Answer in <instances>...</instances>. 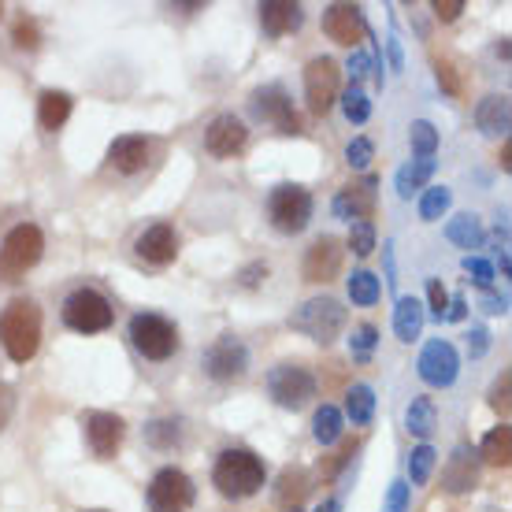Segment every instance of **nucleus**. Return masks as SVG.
Here are the masks:
<instances>
[{"instance_id": "1", "label": "nucleus", "mask_w": 512, "mask_h": 512, "mask_svg": "<svg viewBox=\"0 0 512 512\" xmlns=\"http://www.w3.org/2000/svg\"><path fill=\"white\" fill-rule=\"evenodd\" d=\"M264 483H268V468H264V461L256 457L253 449L245 446L223 449L216 457V464H212V487L227 501L253 498V494L264 490Z\"/></svg>"}, {"instance_id": "2", "label": "nucleus", "mask_w": 512, "mask_h": 512, "mask_svg": "<svg viewBox=\"0 0 512 512\" xmlns=\"http://www.w3.org/2000/svg\"><path fill=\"white\" fill-rule=\"evenodd\" d=\"M0 346L15 364L34 360L41 346V308L30 297H15L0 312Z\"/></svg>"}, {"instance_id": "3", "label": "nucleus", "mask_w": 512, "mask_h": 512, "mask_svg": "<svg viewBox=\"0 0 512 512\" xmlns=\"http://www.w3.org/2000/svg\"><path fill=\"white\" fill-rule=\"evenodd\" d=\"M127 338L134 353L141 360H153V364H164L179 353L182 338H179V327L160 316V312H134L127 323Z\"/></svg>"}, {"instance_id": "4", "label": "nucleus", "mask_w": 512, "mask_h": 512, "mask_svg": "<svg viewBox=\"0 0 512 512\" xmlns=\"http://www.w3.org/2000/svg\"><path fill=\"white\" fill-rule=\"evenodd\" d=\"M60 320H64L67 331L75 334H101L112 327L116 308H112L108 294L97 290V286H75L64 297V305H60Z\"/></svg>"}, {"instance_id": "5", "label": "nucleus", "mask_w": 512, "mask_h": 512, "mask_svg": "<svg viewBox=\"0 0 512 512\" xmlns=\"http://www.w3.org/2000/svg\"><path fill=\"white\" fill-rule=\"evenodd\" d=\"M290 331H301L308 334L312 342H320V346H331L338 334L346 331V308L338 297H308L305 305L294 308V316H290Z\"/></svg>"}, {"instance_id": "6", "label": "nucleus", "mask_w": 512, "mask_h": 512, "mask_svg": "<svg viewBox=\"0 0 512 512\" xmlns=\"http://www.w3.org/2000/svg\"><path fill=\"white\" fill-rule=\"evenodd\" d=\"M41 253H45V234L38 223H15L0 242V279L15 282L38 264Z\"/></svg>"}, {"instance_id": "7", "label": "nucleus", "mask_w": 512, "mask_h": 512, "mask_svg": "<svg viewBox=\"0 0 512 512\" xmlns=\"http://www.w3.org/2000/svg\"><path fill=\"white\" fill-rule=\"evenodd\" d=\"M312 193L305 186H294V182H282L275 186L268 197V219L279 234H301L312 223Z\"/></svg>"}, {"instance_id": "8", "label": "nucleus", "mask_w": 512, "mask_h": 512, "mask_svg": "<svg viewBox=\"0 0 512 512\" xmlns=\"http://www.w3.org/2000/svg\"><path fill=\"white\" fill-rule=\"evenodd\" d=\"M193 498H197V487L193 479L182 468L167 464L149 479V490H145V505L149 512H190Z\"/></svg>"}, {"instance_id": "9", "label": "nucleus", "mask_w": 512, "mask_h": 512, "mask_svg": "<svg viewBox=\"0 0 512 512\" xmlns=\"http://www.w3.org/2000/svg\"><path fill=\"white\" fill-rule=\"evenodd\" d=\"M264 386H268V397L279 405V409H305L308 401L316 397V375L308 372V368H301V364H275L268 372V379H264Z\"/></svg>"}, {"instance_id": "10", "label": "nucleus", "mask_w": 512, "mask_h": 512, "mask_svg": "<svg viewBox=\"0 0 512 512\" xmlns=\"http://www.w3.org/2000/svg\"><path fill=\"white\" fill-rule=\"evenodd\" d=\"M201 368H205V375L212 383H234V379H242V375L249 372V349H245L242 338L223 334V338H216V342L205 349Z\"/></svg>"}, {"instance_id": "11", "label": "nucleus", "mask_w": 512, "mask_h": 512, "mask_svg": "<svg viewBox=\"0 0 512 512\" xmlns=\"http://www.w3.org/2000/svg\"><path fill=\"white\" fill-rule=\"evenodd\" d=\"M305 101L312 116H327L338 101V64L331 56H316L305 67Z\"/></svg>"}, {"instance_id": "12", "label": "nucleus", "mask_w": 512, "mask_h": 512, "mask_svg": "<svg viewBox=\"0 0 512 512\" xmlns=\"http://www.w3.org/2000/svg\"><path fill=\"white\" fill-rule=\"evenodd\" d=\"M420 379L427 386H435V390H446V386L457 383V375H461V357H457V349L449 346L446 338H431L420 353Z\"/></svg>"}, {"instance_id": "13", "label": "nucleus", "mask_w": 512, "mask_h": 512, "mask_svg": "<svg viewBox=\"0 0 512 512\" xmlns=\"http://www.w3.org/2000/svg\"><path fill=\"white\" fill-rule=\"evenodd\" d=\"M249 104H253V116L271 123L279 134H301V119H297V112H294V101L286 97L282 86H264V90H256Z\"/></svg>"}, {"instance_id": "14", "label": "nucleus", "mask_w": 512, "mask_h": 512, "mask_svg": "<svg viewBox=\"0 0 512 512\" xmlns=\"http://www.w3.org/2000/svg\"><path fill=\"white\" fill-rule=\"evenodd\" d=\"M134 256L149 268H167L179 256V231L171 223H149L145 231L134 238Z\"/></svg>"}, {"instance_id": "15", "label": "nucleus", "mask_w": 512, "mask_h": 512, "mask_svg": "<svg viewBox=\"0 0 512 512\" xmlns=\"http://www.w3.org/2000/svg\"><path fill=\"white\" fill-rule=\"evenodd\" d=\"M82 427H86V442H90L97 461H112L123 446V435H127V423L119 420L116 412H86Z\"/></svg>"}, {"instance_id": "16", "label": "nucleus", "mask_w": 512, "mask_h": 512, "mask_svg": "<svg viewBox=\"0 0 512 512\" xmlns=\"http://www.w3.org/2000/svg\"><path fill=\"white\" fill-rule=\"evenodd\" d=\"M153 160V138H141V134H123L108 145V167L116 171V175H141L145 167Z\"/></svg>"}, {"instance_id": "17", "label": "nucleus", "mask_w": 512, "mask_h": 512, "mask_svg": "<svg viewBox=\"0 0 512 512\" xmlns=\"http://www.w3.org/2000/svg\"><path fill=\"white\" fill-rule=\"evenodd\" d=\"M342 242L334 238V234H323V238H316V242L308 245L305 253V264H301V271H305V282H331L338 271H342Z\"/></svg>"}, {"instance_id": "18", "label": "nucleus", "mask_w": 512, "mask_h": 512, "mask_svg": "<svg viewBox=\"0 0 512 512\" xmlns=\"http://www.w3.org/2000/svg\"><path fill=\"white\" fill-rule=\"evenodd\" d=\"M323 34L338 45H349V49H357L360 38L368 34V26H364V12H360L357 4H331L327 12H323Z\"/></svg>"}, {"instance_id": "19", "label": "nucleus", "mask_w": 512, "mask_h": 512, "mask_svg": "<svg viewBox=\"0 0 512 512\" xmlns=\"http://www.w3.org/2000/svg\"><path fill=\"white\" fill-rule=\"evenodd\" d=\"M245 141H249V130H245V123L234 116V112H223V116H216L205 130V149L212 156L242 153Z\"/></svg>"}, {"instance_id": "20", "label": "nucleus", "mask_w": 512, "mask_h": 512, "mask_svg": "<svg viewBox=\"0 0 512 512\" xmlns=\"http://www.w3.org/2000/svg\"><path fill=\"white\" fill-rule=\"evenodd\" d=\"M442 487L449 494H464V490H475L479 487V453L472 446H457L453 449V457H449L446 472H442Z\"/></svg>"}, {"instance_id": "21", "label": "nucleus", "mask_w": 512, "mask_h": 512, "mask_svg": "<svg viewBox=\"0 0 512 512\" xmlns=\"http://www.w3.org/2000/svg\"><path fill=\"white\" fill-rule=\"evenodd\" d=\"M301 23H305V12H301V4H294V0H268V4H260V26H264V34H271V38L297 34Z\"/></svg>"}, {"instance_id": "22", "label": "nucleus", "mask_w": 512, "mask_h": 512, "mask_svg": "<svg viewBox=\"0 0 512 512\" xmlns=\"http://www.w3.org/2000/svg\"><path fill=\"white\" fill-rule=\"evenodd\" d=\"M509 123H512V104L505 93H490L483 101L475 104V127L479 134H487V138H505L509 134Z\"/></svg>"}, {"instance_id": "23", "label": "nucleus", "mask_w": 512, "mask_h": 512, "mask_svg": "<svg viewBox=\"0 0 512 512\" xmlns=\"http://www.w3.org/2000/svg\"><path fill=\"white\" fill-rule=\"evenodd\" d=\"M372 201H375V179L368 175L364 179V186H349V190H342L338 197H334V212L342 219H368V212H372Z\"/></svg>"}, {"instance_id": "24", "label": "nucleus", "mask_w": 512, "mask_h": 512, "mask_svg": "<svg viewBox=\"0 0 512 512\" xmlns=\"http://www.w3.org/2000/svg\"><path fill=\"white\" fill-rule=\"evenodd\" d=\"M71 108H75V101H71V93L64 90H45L38 97V123L45 130H60L71 119Z\"/></svg>"}, {"instance_id": "25", "label": "nucleus", "mask_w": 512, "mask_h": 512, "mask_svg": "<svg viewBox=\"0 0 512 512\" xmlns=\"http://www.w3.org/2000/svg\"><path fill=\"white\" fill-rule=\"evenodd\" d=\"M435 175V156H416V160H409V164L397 171V197H405L409 201L412 193H420L423 186H427V179Z\"/></svg>"}, {"instance_id": "26", "label": "nucleus", "mask_w": 512, "mask_h": 512, "mask_svg": "<svg viewBox=\"0 0 512 512\" xmlns=\"http://www.w3.org/2000/svg\"><path fill=\"white\" fill-rule=\"evenodd\" d=\"M423 331V305L416 297H397L394 308V334L401 342H416Z\"/></svg>"}, {"instance_id": "27", "label": "nucleus", "mask_w": 512, "mask_h": 512, "mask_svg": "<svg viewBox=\"0 0 512 512\" xmlns=\"http://www.w3.org/2000/svg\"><path fill=\"white\" fill-rule=\"evenodd\" d=\"M446 238L457 245V249H479V245H483V238H487V231H483L479 216H472V212H461V216H453L446 223Z\"/></svg>"}, {"instance_id": "28", "label": "nucleus", "mask_w": 512, "mask_h": 512, "mask_svg": "<svg viewBox=\"0 0 512 512\" xmlns=\"http://www.w3.org/2000/svg\"><path fill=\"white\" fill-rule=\"evenodd\" d=\"M475 453H479L487 464H494V468H509V457H512V427L509 423H501V427L487 431V438L479 442Z\"/></svg>"}, {"instance_id": "29", "label": "nucleus", "mask_w": 512, "mask_h": 512, "mask_svg": "<svg viewBox=\"0 0 512 512\" xmlns=\"http://www.w3.org/2000/svg\"><path fill=\"white\" fill-rule=\"evenodd\" d=\"M405 427H409V435H416V438L435 435V427H438L435 401H431V397H412V405L405 409Z\"/></svg>"}, {"instance_id": "30", "label": "nucleus", "mask_w": 512, "mask_h": 512, "mask_svg": "<svg viewBox=\"0 0 512 512\" xmlns=\"http://www.w3.org/2000/svg\"><path fill=\"white\" fill-rule=\"evenodd\" d=\"M342 423H346V416L334 409V405H320L316 416H312V438L320 446H334L342 438Z\"/></svg>"}, {"instance_id": "31", "label": "nucleus", "mask_w": 512, "mask_h": 512, "mask_svg": "<svg viewBox=\"0 0 512 512\" xmlns=\"http://www.w3.org/2000/svg\"><path fill=\"white\" fill-rule=\"evenodd\" d=\"M346 416L357 427H364V423H372L375 416V390L368 383H357V386H349V394H346Z\"/></svg>"}, {"instance_id": "32", "label": "nucleus", "mask_w": 512, "mask_h": 512, "mask_svg": "<svg viewBox=\"0 0 512 512\" xmlns=\"http://www.w3.org/2000/svg\"><path fill=\"white\" fill-rule=\"evenodd\" d=\"M145 442L153 449H175L182 442V420L175 416H160V420L145 423Z\"/></svg>"}, {"instance_id": "33", "label": "nucleus", "mask_w": 512, "mask_h": 512, "mask_svg": "<svg viewBox=\"0 0 512 512\" xmlns=\"http://www.w3.org/2000/svg\"><path fill=\"white\" fill-rule=\"evenodd\" d=\"M346 290H349V301L353 305H360V308H372L375 301H379V279H375L372 271H353L346 279Z\"/></svg>"}, {"instance_id": "34", "label": "nucleus", "mask_w": 512, "mask_h": 512, "mask_svg": "<svg viewBox=\"0 0 512 512\" xmlns=\"http://www.w3.org/2000/svg\"><path fill=\"white\" fill-rule=\"evenodd\" d=\"M275 494H279L282 505L297 509V501H301L308 494V472H305V468H286V472H282V479H279V490H275Z\"/></svg>"}, {"instance_id": "35", "label": "nucleus", "mask_w": 512, "mask_h": 512, "mask_svg": "<svg viewBox=\"0 0 512 512\" xmlns=\"http://www.w3.org/2000/svg\"><path fill=\"white\" fill-rule=\"evenodd\" d=\"M342 112H346V119L353 123V127H364V123L372 119V101H368V93L360 90V86H349V90L342 93Z\"/></svg>"}, {"instance_id": "36", "label": "nucleus", "mask_w": 512, "mask_h": 512, "mask_svg": "<svg viewBox=\"0 0 512 512\" xmlns=\"http://www.w3.org/2000/svg\"><path fill=\"white\" fill-rule=\"evenodd\" d=\"M449 201H453V193L446 186H427L420 197V219H427V223L442 219L449 212Z\"/></svg>"}, {"instance_id": "37", "label": "nucleus", "mask_w": 512, "mask_h": 512, "mask_svg": "<svg viewBox=\"0 0 512 512\" xmlns=\"http://www.w3.org/2000/svg\"><path fill=\"white\" fill-rule=\"evenodd\" d=\"M435 464H438V453L431 446H427V442L412 449V457H409V479H412V487H423V483L431 479V472H435Z\"/></svg>"}, {"instance_id": "38", "label": "nucleus", "mask_w": 512, "mask_h": 512, "mask_svg": "<svg viewBox=\"0 0 512 512\" xmlns=\"http://www.w3.org/2000/svg\"><path fill=\"white\" fill-rule=\"evenodd\" d=\"M409 145H412V153L435 156L438 153V130H435V123H427V119H416V123L409 127Z\"/></svg>"}, {"instance_id": "39", "label": "nucleus", "mask_w": 512, "mask_h": 512, "mask_svg": "<svg viewBox=\"0 0 512 512\" xmlns=\"http://www.w3.org/2000/svg\"><path fill=\"white\" fill-rule=\"evenodd\" d=\"M375 342H379V331H375L372 323H357L353 334H349V353H353V360H360V364L372 360Z\"/></svg>"}, {"instance_id": "40", "label": "nucleus", "mask_w": 512, "mask_h": 512, "mask_svg": "<svg viewBox=\"0 0 512 512\" xmlns=\"http://www.w3.org/2000/svg\"><path fill=\"white\" fill-rule=\"evenodd\" d=\"M12 41H15V49H26V52H34L41 45V30H38V23L34 19H15V26H12Z\"/></svg>"}, {"instance_id": "41", "label": "nucleus", "mask_w": 512, "mask_h": 512, "mask_svg": "<svg viewBox=\"0 0 512 512\" xmlns=\"http://www.w3.org/2000/svg\"><path fill=\"white\" fill-rule=\"evenodd\" d=\"M372 156H375V145H372V138H353L346 145V164L353 167V171H364V167L372 164Z\"/></svg>"}, {"instance_id": "42", "label": "nucleus", "mask_w": 512, "mask_h": 512, "mask_svg": "<svg viewBox=\"0 0 512 512\" xmlns=\"http://www.w3.org/2000/svg\"><path fill=\"white\" fill-rule=\"evenodd\" d=\"M349 249L357 256H368L375 249V227L372 219H360V223H353V231H349Z\"/></svg>"}, {"instance_id": "43", "label": "nucleus", "mask_w": 512, "mask_h": 512, "mask_svg": "<svg viewBox=\"0 0 512 512\" xmlns=\"http://www.w3.org/2000/svg\"><path fill=\"white\" fill-rule=\"evenodd\" d=\"M464 271L472 275L475 286H483V290H490V282H494V264L490 260H483V256H464Z\"/></svg>"}, {"instance_id": "44", "label": "nucleus", "mask_w": 512, "mask_h": 512, "mask_svg": "<svg viewBox=\"0 0 512 512\" xmlns=\"http://www.w3.org/2000/svg\"><path fill=\"white\" fill-rule=\"evenodd\" d=\"M435 75H438V86L449 93V97H461V78L453 71L449 60H435Z\"/></svg>"}, {"instance_id": "45", "label": "nucleus", "mask_w": 512, "mask_h": 512, "mask_svg": "<svg viewBox=\"0 0 512 512\" xmlns=\"http://www.w3.org/2000/svg\"><path fill=\"white\" fill-rule=\"evenodd\" d=\"M509 383H512V375L501 372L498 383H494V390H490V409L501 412V416H509Z\"/></svg>"}, {"instance_id": "46", "label": "nucleus", "mask_w": 512, "mask_h": 512, "mask_svg": "<svg viewBox=\"0 0 512 512\" xmlns=\"http://www.w3.org/2000/svg\"><path fill=\"white\" fill-rule=\"evenodd\" d=\"M405 509H409V483H405V479H394V483H390V494H386L383 512H405Z\"/></svg>"}, {"instance_id": "47", "label": "nucleus", "mask_w": 512, "mask_h": 512, "mask_svg": "<svg viewBox=\"0 0 512 512\" xmlns=\"http://www.w3.org/2000/svg\"><path fill=\"white\" fill-rule=\"evenodd\" d=\"M427 301H431V312H435V320H446L449 294H446V286H442L438 279H431V286H427Z\"/></svg>"}, {"instance_id": "48", "label": "nucleus", "mask_w": 512, "mask_h": 512, "mask_svg": "<svg viewBox=\"0 0 512 512\" xmlns=\"http://www.w3.org/2000/svg\"><path fill=\"white\" fill-rule=\"evenodd\" d=\"M368 67H372V56L364 49H353V56H349V78H353V86H360V78L368 75Z\"/></svg>"}, {"instance_id": "49", "label": "nucleus", "mask_w": 512, "mask_h": 512, "mask_svg": "<svg viewBox=\"0 0 512 512\" xmlns=\"http://www.w3.org/2000/svg\"><path fill=\"white\" fill-rule=\"evenodd\" d=\"M260 275L268 279V264H264V260H256V264H249V268H245L242 275H238V282H242L245 290H253V286H260Z\"/></svg>"}, {"instance_id": "50", "label": "nucleus", "mask_w": 512, "mask_h": 512, "mask_svg": "<svg viewBox=\"0 0 512 512\" xmlns=\"http://www.w3.org/2000/svg\"><path fill=\"white\" fill-rule=\"evenodd\" d=\"M464 12V0H435V15L442 23H453Z\"/></svg>"}, {"instance_id": "51", "label": "nucleus", "mask_w": 512, "mask_h": 512, "mask_svg": "<svg viewBox=\"0 0 512 512\" xmlns=\"http://www.w3.org/2000/svg\"><path fill=\"white\" fill-rule=\"evenodd\" d=\"M487 346H490L487 327H472V334H468V353H472V357H483V353H487Z\"/></svg>"}, {"instance_id": "52", "label": "nucleus", "mask_w": 512, "mask_h": 512, "mask_svg": "<svg viewBox=\"0 0 512 512\" xmlns=\"http://www.w3.org/2000/svg\"><path fill=\"white\" fill-rule=\"evenodd\" d=\"M12 409H15V397H12V390L0 383V431H4V423L12 420Z\"/></svg>"}, {"instance_id": "53", "label": "nucleus", "mask_w": 512, "mask_h": 512, "mask_svg": "<svg viewBox=\"0 0 512 512\" xmlns=\"http://www.w3.org/2000/svg\"><path fill=\"white\" fill-rule=\"evenodd\" d=\"M509 308V297L505 294H487L483 297V312H490V316H498V312H505Z\"/></svg>"}, {"instance_id": "54", "label": "nucleus", "mask_w": 512, "mask_h": 512, "mask_svg": "<svg viewBox=\"0 0 512 512\" xmlns=\"http://www.w3.org/2000/svg\"><path fill=\"white\" fill-rule=\"evenodd\" d=\"M464 297H449V305H446V320H453V323H461L464 320Z\"/></svg>"}, {"instance_id": "55", "label": "nucleus", "mask_w": 512, "mask_h": 512, "mask_svg": "<svg viewBox=\"0 0 512 512\" xmlns=\"http://www.w3.org/2000/svg\"><path fill=\"white\" fill-rule=\"evenodd\" d=\"M316 512H342V501H338V498H327Z\"/></svg>"}, {"instance_id": "56", "label": "nucleus", "mask_w": 512, "mask_h": 512, "mask_svg": "<svg viewBox=\"0 0 512 512\" xmlns=\"http://www.w3.org/2000/svg\"><path fill=\"white\" fill-rule=\"evenodd\" d=\"M390 60H394V67H401V49H397L394 38H390Z\"/></svg>"}, {"instance_id": "57", "label": "nucleus", "mask_w": 512, "mask_h": 512, "mask_svg": "<svg viewBox=\"0 0 512 512\" xmlns=\"http://www.w3.org/2000/svg\"><path fill=\"white\" fill-rule=\"evenodd\" d=\"M509 153H512V145H509V138H505V149H501V167H509Z\"/></svg>"}, {"instance_id": "58", "label": "nucleus", "mask_w": 512, "mask_h": 512, "mask_svg": "<svg viewBox=\"0 0 512 512\" xmlns=\"http://www.w3.org/2000/svg\"><path fill=\"white\" fill-rule=\"evenodd\" d=\"M86 512H108V509H86Z\"/></svg>"}, {"instance_id": "59", "label": "nucleus", "mask_w": 512, "mask_h": 512, "mask_svg": "<svg viewBox=\"0 0 512 512\" xmlns=\"http://www.w3.org/2000/svg\"><path fill=\"white\" fill-rule=\"evenodd\" d=\"M286 512H301V509H286Z\"/></svg>"}, {"instance_id": "60", "label": "nucleus", "mask_w": 512, "mask_h": 512, "mask_svg": "<svg viewBox=\"0 0 512 512\" xmlns=\"http://www.w3.org/2000/svg\"><path fill=\"white\" fill-rule=\"evenodd\" d=\"M0 15H4V8H0Z\"/></svg>"}]
</instances>
